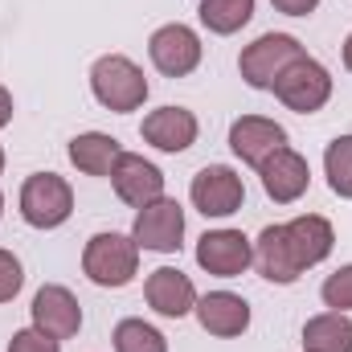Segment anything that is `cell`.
Here are the masks:
<instances>
[{
  "label": "cell",
  "instance_id": "18",
  "mask_svg": "<svg viewBox=\"0 0 352 352\" xmlns=\"http://www.w3.org/2000/svg\"><path fill=\"white\" fill-rule=\"evenodd\" d=\"M283 230H287V242H291V250H295V258H299L303 270L320 266L332 254V246H336V230H332V221L320 217V213L291 217V221H283Z\"/></svg>",
  "mask_w": 352,
  "mask_h": 352
},
{
  "label": "cell",
  "instance_id": "10",
  "mask_svg": "<svg viewBox=\"0 0 352 352\" xmlns=\"http://www.w3.org/2000/svg\"><path fill=\"white\" fill-rule=\"evenodd\" d=\"M29 316H33V328L45 332V336H54V340H74L82 332V303L62 283H45L33 295Z\"/></svg>",
  "mask_w": 352,
  "mask_h": 352
},
{
  "label": "cell",
  "instance_id": "3",
  "mask_svg": "<svg viewBox=\"0 0 352 352\" xmlns=\"http://www.w3.org/2000/svg\"><path fill=\"white\" fill-rule=\"evenodd\" d=\"M16 209H21L25 226L58 230L74 213V188H70L66 176H58V173H33V176H25V184H21Z\"/></svg>",
  "mask_w": 352,
  "mask_h": 352
},
{
  "label": "cell",
  "instance_id": "25",
  "mask_svg": "<svg viewBox=\"0 0 352 352\" xmlns=\"http://www.w3.org/2000/svg\"><path fill=\"white\" fill-rule=\"evenodd\" d=\"M21 287H25V266L12 250L0 246V303H12L21 295Z\"/></svg>",
  "mask_w": 352,
  "mask_h": 352
},
{
  "label": "cell",
  "instance_id": "12",
  "mask_svg": "<svg viewBox=\"0 0 352 352\" xmlns=\"http://www.w3.org/2000/svg\"><path fill=\"white\" fill-rule=\"evenodd\" d=\"M258 176H263V192L274 205H295L311 184V164L295 148H278L258 164Z\"/></svg>",
  "mask_w": 352,
  "mask_h": 352
},
{
  "label": "cell",
  "instance_id": "28",
  "mask_svg": "<svg viewBox=\"0 0 352 352\" xmlns=\"http://www.w3.org/2000/svg\"><path fill=\"white\" fill-rule=\"evenodd\" d=\"M12 111H16V107H12V90L0 87V127H8V123H12Z\"/></svg>",
  "mask_w": 352,
  "mask_h": 352
},
{
  "label": "cell",
  "instance_id": "7",
  "mask_svg": "<svg viewBox=\"0 0 352 352\" xmlns=\"http://www.w3.org/2000/svg\"><path fill=\"white\" fill-rule=\"evenodd\" d=\"M188 201L205 217H234L246 205V184L230 164H205L188 184Z\"/></svg>",
  "mask_w": 352,
  "mask_h": 352
},
{
  "label": "cell",
  "instance_id": "23",
  "mask_svg": "<svg viewBox=\"0 0 352 352\" xmlns=\"http://www.w3.org/2000/svg\"><path fill=\"white\" fill-rule=\"evenodd\" d=\"M324 176H328V188L340 197V201H352V135H336L324 152Z\"/></svg>",
  "mask_w": 352,
  "mask_h": 352
},
{
  "label": "cell",
  "instance_id": "1",
  "mask_svg": "<svg viewBox=\"0 0 352 352\" xmlns=\"http://www.w3.org/2000/svg\"><path fill=\"white\" fill-rule=\"evenodd\" d=\"M90 94L98 98V107H107L115 115H131L148 102L152 87L127 54H102L90 66Z\"/></svg>",
  "mask_w": 352,
  "mask_h": 352
},
{
  "label": "cell",
  "instance_id": "19",
  "mask_svg": "<svg viewBox=\"0 0 352 352\" xmlns=\"http://www.w3.org/2000/svg\"><path fill=\"white\" fill-rule=\"evenodd\" d=\"M119 156H123V148L107 131H82V135L70 140V164L87 176H111Z\"/></svg>",
  "mask_w": 352,
  "mask_h": 352
},
{
  "label": "cell",
  "instance_id": "8",
  "mask_svg": "<svg viewBox=\"0 0 352 352\" xmlns=\"http://www.w3.org/2000/svg\"><path fill=\"white\" fill-rule=\"evenodd\" d=\"M131 238L140 250H152V254H176L184 246V209L173 197H160L144 209H135V226H131Z\"/></svg>",
  "mask_w": 352,
  "mask_h": 352
},
{
  "label": "cell",
  "instance_id": "30",
  "mask_svg": "<svg viewBox=\"0 0 352 352\" xmlns=\"http://www.w3.org/2000/svg\"><path fill=\"white\" fill-rule=\"evenodd\" d=\"M0 176H4V148H0Z\"/></svg>",
  "mask_w": 352,
  "mask_h": 352
},
{
  "label": "cell",
  "instance_id": "14",
  "mask_svg": "<svg viewBox=\"0 0 352 352\" xmlns=\"http://www.w3.org/2000/svg\"><path fill=\"white\" fill-rule=\"evenodd\" d=\"M278 148H287V127L283 123H274L266 115H242V119L230 123V152L242 164L258 168L266 156L278 152Z\"/></svg>",
  "mask_w": 352,
  "mask_h": 352
},
{
  "label": "cell",
  "instance_id": "31",
  "mask_svg": "<svg viewBox=\"0 0 352 352\" xmlns=\"http://www.w3.org/2000/svg\"><path fill=\"white\" fill-rule=\"evenodd\" d=\"M0 217H4V192H0Z\"/></svg>",
  "mask_w": 352,
  "mask_h": 352
},
{
  "label": "cell",
  "instance_id": "22",
  "mask_svg": "<svg viewBox=\"0 0 352 352\" xmlns=\"http://www.w3.org/2000/svg\"><path fill=\"white\" fill-rule=\"evenodd\" d=\"M111 344H115V352H168L164 332H160L156 324L140 320V316L119 320L115 332H111Z\"/></svg>",
  "mask_w": 352,
  "mask_h": 352
},
{
  "label": "cell",
  "instance_id": "5",
  "mask_svg": "<svg viewBox=\"0 0 352 352\" xmlns=\"http://www.w3.org/2000/svg\"><path fill=\"white\" fill-rule=\"evenodd\" d=\"M303 54H307V50L299 45V37H291V33H263V37H254V41L242 50L238 74H242V82L250 90H270L274 78H278L291 62H299Z\"/></svg>",
  "mask_w": 352,
  "mask_h": 352
},
{
  "label": "cell",
  "instance_id": "24",
  "mask_svg": "<svg viewBox=\"0 0 352 352\" xmlns=\"http://www.w3.org/2000/svg\"><path fill=\"white\" fill-rule=\"evenodd\" d=\"M320 299H324L328 311H352V263L340 266V270H332V274L324 278Z\"/></svg>",
  "mask_w": 352,
  "mask_h": 352
},
{
  "label": "cell",
  "instance_id": "27",
  "mask_svg": "<svg viewBox=\"0 0 352 352\" xmlns=\"http://www.w3.org/2000/svg\"><path fill=\"white\" fill-rule=\"evenodd\" d=\"M274 4V12H283V16H311L316 8H320V0H270Z\"/></svg>",
  "mask_w": 352,
  "mask_h": 352
},
{
  "label": "cell",
  "instance_id": "13",
  "mask_svg": "<svg viewBox=\"0 0 352 352\" xmlns=\"http://www.w3.org/2000/svg\"><path fill=\"white\" fill-rule=\"evenodd\" d=\"M107 180H111L115 197H119L123 205H131V209H144V205H152V201L164 197V173H160L152 160L135 156V152H123Z\"/></svg>",
  "mask_w": 352,
  "mask_h": 352
},
{
  "label": "cell",
  "instance_id": "16",
  "mask_svg": "<svg viewBox=\"0 0 352 352\" xmlns=\"http://www.w3.org/2000/svg\"><path fill=\"white\" fill-rule=\"evenodd\" d=\"M192 311H197V324L217 340H234L250 328V303L238 291H209L197 299Z\"/></svg>",
  "mask_w": 352,
  "mask_h": 352
},
{
  "label": "cell",
  "instance_id": "11",
  "mask_svg": "<svg viewBox=\"0 0 352 352\" xmlns=\"http://www.w3.org/2000/svg\"><path fill=\"white\" fill-rule=\"evenodd\" d=\"M197 131H201V123H197V115H192L188 107H156V111H148L144 123H140L144 144H152V148L164 152V156L188 152V148L197 144Z\"/></svg>",
  "mask_w": 352,
  "mask_h": 352
},
{
  "label": "cell",
  "instance_id": "29",
  "mask_svg": "<svg viewBox=\"0 0 352 352\" xmlns=\"http://www.w3.org/2000/svg\"><path fill=\"white\" fill-rule=\"evenodd\" d=\"M344 70L352 74V33L344 37Z\"/></svg>",
  "mask_w": 352,
  "mask_h": 352
},
{
  "label": "cell",
  "instance_id": "9",
  "mask_svg": "<svg viewBox=\"0 0 352 352\" xmlns=\"http://www.w3.org/2000/svg\"><path fill=\"white\" fill-rule=\"evenodd\" d=\"M197 266L217 278H238L254 266V242L242 230H205L197 242Z\"/></svg>",
  "mask_w": 352,
  "mask_h": 352
},
{
  "label": "cell",
  "instance_id": "2",
  "mask_svg": "<svg viewBox=\"0 0 352 352\" xmlns=\"http://www.w3.org/2000/svg\"><path fill=\"white\" fill-rule=\"evenodd\" d=\"M82 274H87L94 287H127L135 274H140V246L131 234H94L82 250Z\"/></svg>",
  "mask_w": 352,
  "mask_h": 352
},
{
  "label": "cell",
  "instance_id": "4",
  "mask_svg": "<svg viewBox=\"0 0 352 352\" xmlns=\"http://www.w3.org/2000/svg\"><path fill=\"white\" fill-rule=\"evenodd\" d=\"M270 90H274V98H278L287 111H295V115H316V111H324L328 98H332V74H328L324 62H316L311 54H303L299 62H291V66L274 78Z\"/></svg>",
  "mask_w": 352,
  "mask_h": 352
},
{
  "label": "cell",
  "instance_id": "21",
  "mask_svg": "<svg viewBox=\"0 0 352 352\" xmlns=\"http://www.w3.org/2000/svg\"><path fill=\"white\" fill-rule=\"evenodd\" d=\"M197 16H201V25H205L209 33H217V37H234L238 29L250 25V16H254V0H201V4H197Z\"/></svg>",
  "mask_w": 352,
  "mask_h": 352
},
{
  "label": "cell",
  "instance_id": "15",
  "mask_svg": "<svg viewBox=\"0 0 352 352\" xmlns=\"http://www.w3.org/2000/svg\"><path fill=\"white\" fill-rule=\"evenodd\" d=\"M144 299H148V307L156 311V316H164V320H184L192 307H197V287H192V278L184 274V270H176V266H160V270H152L148 274V283H144Z\"/></svg>",
  "mask_w": 352,
  "mask_h": 352
},
{
  "label": "cell",
  "instance_id": "26",
  "mask_svg": "<svg viewBox=\"0 0 352 352\" xmlns=\"http://www.w3.org/2000/svg\"><path fill=\"white\" fill-rule=\"evenodd\" d=\"M8 352H62V340H54V336H45V332H37V328L29 324V328L12 332Z\"/></svg>",
  "mask_w": 352,
  "mask_h": 352
},
{
  "label": "cell",
  "instance_id": "20",
  "mask_svg": "<svg viewBox=\"0 0 352 352\" xmlns=\"http://www.w3.org/2000/svg\"><path fill=\"white\" fill-rule=\"evenodd\" d=\"M303 352H352V316L320 311L303 324Z\"/></svg>",
  "mask_w": 352,
  "mask_h": 352
},
{
  "label": "cell",
  "instance_id": "6",
  "mask_svg": "<svg viewBox=\"0 0 352 352\" xmlns=\"http://www.w3.org/2000/svg\"><path fill=\"white\" fill-rule=\"evenodd\" d=\"M148 58H152V66H156L164 78H188V74L201 66L205 45H201V37H197L192 25L168 21V25H160V29L148 37Z\"/></svg>",
  "mask_w": 352,
  "mask_h": 352
},
{
  "label": "cell",
  "instance_id": "17",
  "mask_svg": "<svg viewBox=\"0 0 352 352\" xmlns=\"http://www.w3.org/2000/svg\"><path fill=\"white\" fill-rule=\"evenodd\" d=\"M254 266H258V274H263L266 283H278V287H291L303 274V266L295 258L283 226H266L263 234L254 238Z\"/></svg>",
  "mask_w": 352,
  "mask_h": 352
}]
</instances>
